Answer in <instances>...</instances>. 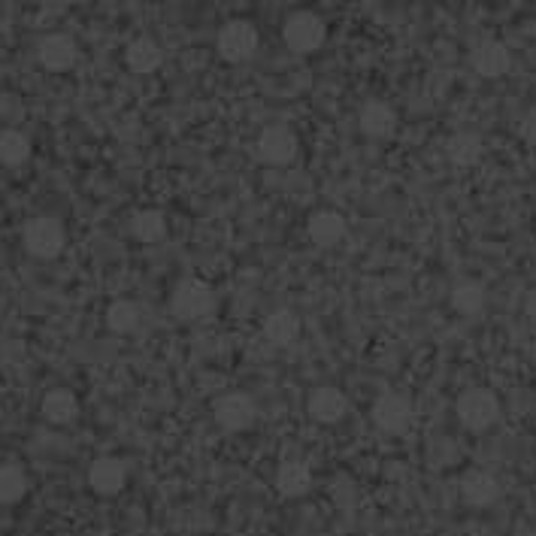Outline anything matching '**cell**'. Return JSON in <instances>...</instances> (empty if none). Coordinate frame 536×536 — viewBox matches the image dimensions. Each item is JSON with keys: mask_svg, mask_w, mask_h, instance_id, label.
<instances>
[{"mask_svg": "<svg viewBox=\"0 0 536 536\" xmlns=\"http://www.w3.org/2000/svg\"><path fill=\"white\" fill-rule=\"evenodd\" d=\"M64 243H67V234H64L61 222H55L49 216L31 219L28 228H25V249L34 258L52 261V258H58L64 252Z\"/></svg>", "mask_w": 536, "mask_h": 536, "instance_id": "cell-4", "label": "cell"}, {"mask_svg": "<svg viewBox=\"0 0 536 536\" xmlns=\"http://www.w3.org/2000/svg\"><path fill=\"white\" fill-rule=\"evenodd\" d=\"M458 418H461V424L467 427V431H473V434L488 431V427H494L497 418H500V400H497V394L488 391V388H470V391H464L461 400H458Z\"/></svg>", "mask_w": 536, "mask_h": 536, "instance_id": "cell-1", "label": "cell"}, {"mask_svg": "<svg viewBox=\"0 0 536 536\" xmlns=\"http://www.w3.org/2000/svg\"><path fill=\"white\" fill-rule=\"evenodd\" d=\"M306 234L318 249H334L346 237V219L334 209H318L306 222Z\"/></svg>", "mask_w": 536, "mask_h": 536, "instance_id": "cell-10", "label": "cell"}, {"mask_svg": "<svg viewBox=\"0 0 536 536\" xmlns=\"http://www.w3.org/2000/svg\"><path fill=\"white\" fill-rule=\"evenodd\" d=\"M255 418H258V406L243 391H231L216 403V421H219L222 431H228V434L249 431V427L255 424Z\"/></svg>", "mask_w": 536, "mask_h": 536, "instance_id": "cell-5", "label": "cell"}, {"mask_svg": "<svg viewBox=\"0 0 536 536\" xmlns=\"http://www.w3.org/2000/svg\"><path fill=\"white\" fill-rule=\"evenodd\" d=\"M521 140L527 143V146H536V106H533V110L521 119Z\"/></svg>", "mask_w": 536, "mask_h": 536, "instance_id": "cell-26", "label": "cell"}, {"mask_svg": "<svg viewBox=\"0 0 536 536\" xmlns=\"http://www.w3.org/2000/svg\"><path fill=\"white\" fill-rule=\"evenodd\" d=\"M28 491V482H25V473L19 467H10V464H0V506H13L25 497Z\"/></svg>", "mask_w": 536, "mask_h": 536, "instance_id": "cell-25", "label": "cell"}, {"mask_svg": "<svg viewBox=\"0 0 536 536\" xmlns=\"http://www.w3.org/2000/svg\"><path fill=\"white\" fill-rule=\"evenodd\" d=\"M361 131L367 134V137H373V140H388L391 134H394V128H397V113L391 110L388 103H382V100H373V103H367L364 110H361Z\"/></svg>", "mask_w": 536, "mask_h": 536, "instance_id": "cell-15", "label": "cell"}, {"mask_svg": "<svg viewBox=\"0 0 536 536\" xmlns=\"http://www.w3.org/2000/svg\"><path fill=\"white\" fill-rule=\"evenodd\" d=\"M370 418H373V424L379 427L382 434L397 437L412 424V406L400 394H382V397H376V403L370 409Z\"/></svg>", "mask_w": 536, "mask_h": 536, "instance_id": "cell-7", "label": "cell"}, {"mask_svg": "<svg viewBox=\"0 0 536 536\" xmlns=\"http://www.w3.org/2000/svg\"><path fill=\"white\" fill-rule=\"evenodd\" d=\"M258 52V31L249 22H228L219 31V55L228 64H243Z\"/></svg>", "mask_w": 536, "mask_h": 536, "instance_id": "cell-6", "label": "cell"}, {"mask_svg": "<svg viewBox=\"0 0 536 536\" xmlns=\"http://www.w3.org/2000/svg\"><path fill=\"white\" fill-rule=\"evenodd\" d=\"M264 337H267V343H273L279 349L291 346L300 337V318L291 309H273L264 318Z\"/></svg>", "mask_w": 536, "mask_h": 536, "instance_id": "cell-16", "label": "cell"}, {"mask_svg": "<svg viewBox=\"0 0 536 536\" xmlns=\"http://www.w3.org/2000/svg\"><path fill=\"white\" fill-rule=\"evenodd\" d=\"M37 61L49 73H64L76 64V43L64 34H49L37 46Z\"/></svg>", "mask_w": 536, "mask_h": 536, "instance_id": "cell-13", "label": "cell"}, {"mask_svg": "<svg viewBox=\"0 0 536 536\" xmlns=\"http://www.w3.org/2000/svg\"><path fill=\"white\" fill-rule=\"evenodd\" d=\"M276 488L282 497H303L312 488V470L303 461H282L276 470Z\"/></svg>", "mask_w": 536, "mask_h": 536, "instance_id": "cell-17", "label": "cell"}, {"mask_svg": "<svg viewBox=\"0 0 536 536\" xmlns=\"http://www.w3.org/2000/svg\"><path fill=\"white\" fill-rule=\"evenodd\" d=\"M106 325H110L113 334H131L140 325V309L131 300H116L110 309H106Z\"/></svg>", "mask_w": 536, "mask_h": 536, "instance_id": "cell-24", "label": "cell"}, {"mask_svg": "<svg viewBox=\"0 0 536 536\" xmlns=\"http://www.w3.org/2000/svg\"><path fill=\"white\" fill-rule=\"evenodd\" d=\"M76 415H79V400H76V394L73 391H67V388H55V391H49L46 397H43V418L49 421V424H70V421H76Z\"/></svg>", "mask_w": 536, "mask_h": 536, "instance_id": "cell-18", "label": "cell"}, {"mask_svg": "<svg viewBox=\"0 0 536 536\" xmlns=\"http://www.w3.org/2000/svg\"><path fill=\"white\" fill-rule=\"evenodd\" d=\"M306 412H309V418L318 421V424H337V421H343V415L349 412V400H346V394H343L340 388L321 385V388H315V391L309 394Z\"/></svg>", "mask_w": 536, "mask_h": 536, "instance_id": "cell-9", "label": "cell"}, {"mask_svg": "<svg viewBox=\"0 0 536 536\" xmlns=\"http://www.w3.org/2000/svg\"><path fill=\"white\" fill-rule=\"evenodd\" d=\"M285 46L294 52V55H309V52H318L325 46V37H328V28L321 22L315 13H294L288 22H285Z\"/></svg>", "mask_w": 536, "mask_h": 536, "instance_id": "cell-3", "label": "cell"}, {"mask_svg": "<svg viewBox=\"0 0 536 536\" xmlns=\"http://www.w3.org/2000/svg\"><path fill=\"white\" fill-rule=\"evenodd\" d=\"M255 152L264 164L285 167L297 158V137L288 128H264L255 143Z\"/></svg>", "mask_w": 536, "mask_h": 536, "instance_id": "cell-8", "label": "cell"}, {"mask_svg": "<svg viewBox=\"0 0 536 536\" xmlns=\"http://www.w3.org/2000/svg\"><path fill=\"white\" fill-rule=\"evenodd\" d=\"M128 482V470L119 458H97L88 467V485L91 491H97L100 497H113L125 488Z\"/></svg>", "mask_w": 536, "mask_h": 536, "instance_id": "cell-11", "label": "cell"}, {"mask_svg": "<svg viewBox=\"0 0 536 536\" xmlns=\"http://www.w3.org/2000/svg\"><path fill=\"white\" fill-rule=\"evenodd\" d=\"M125 61H128V67H131L134 73L146 76V73H155V70L161 67L164 52H161V46H158L155 40L140 37V40H134V43L125 49Z\"/></svg>", "mask_w": 536, "mask_h": 536, "instance_id": "cell-19", "label": "cell"}, {"mask_svg": "<svg viewBox=\"0 0 536 536\" xmlns=\"http://www.w3.org/2000/svg\"><path fill=\"white\" fill-rule=\"evenodd\" d=\"M482 152H485L482 137L473 134V131H461L446 143V155L455 167H473L482 158Z\"/></svg>", "mask_w": 536, "mask_h": 536, "instance_id": "cell-20", "label": "cell"}, {"mask_svg": "<svg viewBox=\"0 0 536 536\" xmlns=\"http://www.w3.org/2000/svg\"><path fill=\"white\" fill-rule=\"evenodd\" d=\"M524 315H527L530 321H536V288H530L527 297H524Z\"/></svg>", "mask_w": 536, "mask_h": 536, "instance_id": "cell-27", "label": "cell"}, {"mask_svg": "<svg viewBox=\"0 0 536 536\" xmlns=\"http://www.w3.org/2000/svg\"><path fill=\"white\" fill-rule=\"evenodd\" d=\"M31 158V143L22 131H4L0 134V164L4 167H22Z\"/></svg>", "mask_w": 536, "mask_h": 536, "instance_id": "cell-22", "label": "cell"}, {"mask_svg": "<svg viewBox=\"0 0 536 536\" xmlns=\"http://www.w3.org/2000/svg\"><path fill=\"white\" fill-rule=\"evenodd\" d=\"M485 288L479 282H458L452 288V306L461 315H479L485 309Z\"/></svg>", "mask_w": 536, "mask_h": 536, "instance_id": "cell-23", "label": "cell"}, {"mask_svg": "<svg viewBox=\"0 0 536 536\" xmlns=\"http://www.w3.org/2000/svg\"><path fill=\"white\" fill-rule=\"evenodd\" d=\"M170 309H173V315L182 318V321L206 318L212 309H216V291H212L203 279H182V282L173 288Z\"/></svg>", "mask_w": 536, "mask_h": 536, "instance_id": "cell-2", "label": "cell"}, {"mask_svg": "<svg viewBox=\"0 0 536 536\" xmlns=\"http://www.w3.org/2000/svg\"><path fill=\"white\" fill-rule=\"evenodd\" d=\"M461 497L473 509H485L500 497V482L488 470H470L461 482Z\"/></svg>", "mask_w": 536, "mask_h": 536, "instance_id": "cell-14", "label": "cell"}, {"mask_svg": "<svg viewBox=\"0 0 536 536\" xmlns=\"http://www.w3.org/2000/svg\"><path fill=\"white\" fill-rule=\"evenodd\" d=\"M131 234H134L140 243H146V246L161 243V240L167 237V219H164V212H158V209H140L137 216L131 219Z\"/></svg>", "mask_w": 536, "mask_h": 536, "instance_id": "cell-21", "label": "cell"}, {"mask_svg": "<svg viewBox=\"0 0 536 536\" xmlns=\"http://www.w3.org/2000/svg\"><path fill=\"white\" fill-rule=\"evenodd\" d=\"M470 64H473V70H476L479 76H485V79H500V76L509 73L512 55H509V49H506L503 43L485 40V43H479V46L473 49Z\"/></svg>", "mask_w": 536, "mask_h": 536, "instance_id": "cell-12", "label": "cell"}]
</instances>
